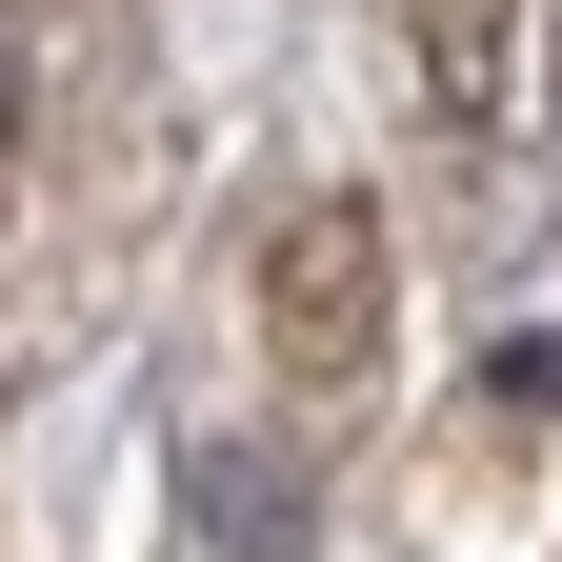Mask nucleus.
<instances>
[{
	"mask_svg": "<svg viewBox=\"0 0 562 562\" xmlns=\"http://www.w3.org/2000/svg\"><path fill=\"white\" fill-rule=\"evenodd\" d=\"M261 341H281L302 382H362V362H382V201H302V222H281Z\"/></svg>",
	"mask_w": 562,
	"mask_h": 562,
	"instance_id": "obj_1",
	"label": "nucleus"
},
{
	"mask_svg": "<svg viewBox=\"0 0 562 562\" xmlns=\"http://www.w3.org/2000/svg\"><path fill=\"white\" fill-rule=\"evenodd\" d=\"M181 522H201V562H322V482L281 442H201L181 462Z\"/></svg>",
	"mask_w": 562,
	"mask_h": 562,
	"instance_id": "obj_2",
	"label": "nucleus"
},
{
	"mask_svg": "<svg viewBox=\"0 0 562 562\" xmlns=\"http://www.w3.org/2000/svg\"><path fill=\"white\" fill-rule=\"evenodd\" d=\"M0 121H21V21H0Z\"/></svg>",
	"mask_w": 562,
	"mask_h": 562,
	"instance_id": "obj_3",
	"label": "nucleus"
},
{
	"mask_svg": "<svg viewBox=\"0 0 562 562\" xmlns=\"http://www.w3.org/2000/svg\"><path fill=\"white\" fill-rule=\"evenodd\" d=\"M542 101H562V41H542Z\"/></svg>",
	"mask_w": 562,
	"mask_h": 562,
	"instance_id": "obj_4",
	"label": "nucleus"
}]
</instances>
